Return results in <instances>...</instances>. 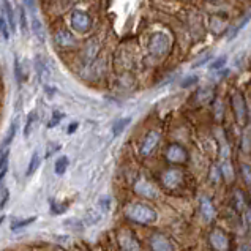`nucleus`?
I'll use <instances>...</instances> for the list:
<instances>
[{
  "label": "nucleus",
  "instance_id": "nucleus-1",
  "mask_svg": "<svg viewBox=\"0 0 251 251\" xmlns=\"http://www.w3.org/2000/svg\"><path fill=\"white\" fill-rule=\"evenodd\" d=\"M125 215L128 220L138 225H153L156 221V210L142 202L128 204L125 207Z\"/></svg>",
  "mask_w": 251,
  "mask_h": 251
},
{
  "label": "nucleus",
  "instance_id": "nucleus-2",
  "mask_svg": "<svg viewBox=\"0 0 251 251\" xmlns=\"http://www.w3.org/2000/svg\"><path fill=\"white\" fill-rule=\"evenodd\" d=\"M149 49L153 55H158V57L168 54L171 49V38L163 32H155L152 37H150Z\"/></svg>",
  "mask_w": 251,
  "mask_h": 251
},
{
  "label": "nucleus",
  "instance_id": "nucleus-3",
  "mask_svg": "<svg viewBox=\"0 0 251 251\" xmlns=\"http://www.w3.org/2000/svg\"><path fill=\"white\" fill-rule=\"evenodd\" d=\"M71 27H73V30L79 33L89 32V28L92 27V19L89 16V13L84 10L73 11V14H71Z\"/></svg>",
  "mask_w": 251,
  "mask_h": 251
},
{
  "label": "nucleus",
  "instance_id": "nucleus-4",
  "mask_svg": "<svg viewBox=\"0 0 251 251\" xmlns=\"http://www.w3.org/2000/svg\"><path fill=\"white\" fill-rule=\"evenodd\" d=\"M117 240H119V247L122 251H141V245L138 239H136L133 232L128 231V229H122L117 235Z\"/></svg>",
  "mask_w": 251,
  "mask_h": 251
},
{
  "label": "nucleus",
  "instance_id": "nucleus-5",
  "mask_svg": "<svg viewBox=\"0 0 251 251\" xmlns=\"http://www.w3.org/2000/svg\"><path fill=\"white\" fill-rule=\"evenodd\" d=\"M134 191L142 198H149V199L158 198V190H156V186L144 177H141L139 180L134 183Z\"/></svg>",
  "mask_w": 251,
  "mask_h": 251
},
{
  "label": "nucleus",
  "instance_id": "nucleus-6",
  "mask_svg": "<svg viewBox=\"0 0 251 251\" xmlns=\"http://www.w3.org/2000/svg\"><path fill=\"white\" fill-rule=\"evenodd\" d=\"M209 242L215 251H229V239L226 232L221 231V229H213L210 232Z\"/></svg>",
  "mask_w": 251,
  "mask_h": 251
},
{
  "label": "nucleus",
  "instance_id": "nucleus-7",
  "mask_svg": "<svg viewBox=\"0 0 251 251\" xmlns=\"http://www.w3.org/2000/svg\"><path fill=\"white\" fill-rule=\"evenodd\" d=\"M54 40H55V45L62 49H71L77 45L75 35L71 33L68 28H59L54 35Z\"/></svg>",
  "mask_w": 251,
  "mask_h": 251
},
{
  "label": "nucleus",
  "instance_id": "nucleus-8",
  "mask_svg": "<svg viewBox=\"0 0 251 251\" xmlns=\"http://www.w3.org/2000/svg\"><path fill=\"white\" fill-rule=\"evenodd\" d=\"M232 107H234V114L235 119H237L239 124H245L247 120V106H245V100H243V95L239 92H235L232 95Z\"/></svg>",
  "mask_w": 251,
  "mask_h": 251
},
{
  "label": "nucleus",
  "instance_id": "nucleus-9",
  "mask_svg": "<svg viewBox=\"0 0 251 251\" xmlns=\"http://www.w3.org/2000/svg\"><path fill=\"white\" fill-rule=\"evenodd\" d=\"M188 153L180 144H171L166 150V160L169 163H185Z\"/></svg>",
  "mask_w": 251,
  "mask_h": 251
},
{
  "label": "nucleus",
  "instance_id": "nucleus-10",
  "mask_svg": "<svg viewBox=\"0 0 251 251\" xmlns=\"http://www.w3.org/2000/svg\"><path fill=\"white\" fill-rule=\"evenodd\" d=\"M158 142H160V133L156 130H152L144 138V142H142V146H141V155L149 156L156 149Z\"/></svg>",
  "mask_w": 251,
  "mask_h": 251
},
{
  "label": "nucleus",
  "instance_id": "nucleus-11",
  "mask_svg": "<svg viewBox=\"0 0 251 251\" xmlns=\"http://www.w3.org/2000/svg\"><path fill=\"white\" fill-rule=\"evenodd\" d=\"M150 250L152 251H174V247L169 242V239L163 234H155L150 239Z\"/></svg>",
  "mask_w": 251,
  "mask_h": 251
},
{
  "label": "nucleus",
  "instance_id": "nucleus-12",
  "mask_svg": "<svg viewBox=\"0 0 251 251\" xmlns=\"http://www.w3.org/2000/svg\"><path fill=\"white\" fill-rule=\"evenodd\" d=\"M163 183L168 188H176L182 183V172L178 169H169L163 174Z\"/></svg>",
  "mask_w": 251,
  "mask_h": 251
},
{
  "label": "nucleus",
  "instance_id": "nucleus-13",
  "mask_svg": "<svg viewBox=\"0 0 251 251\" xmlns=\"http://www.w3.org/2000/svg\"><path fill=\"white\" fill-rule=\"evenodd\" d=\"M3 2V14L2 16L5 18L6 24H8L10 32H16V19H14V8L10 0H2Z\"/></svg>",
  "mask_w": 251,
  "mask_h": 251
},
{
  "label": "nucleus",
  "instance_id": "nucleus-14",
  "mask_svg": "<svg viewBox=\"0 0 251 251\" xmlns=\"http://www.w3.org/2000/svg\"><path fill=\"white\" fill-rule=\"evenodd\" d=\"M201 213H202V217L205 221H212L215 218V215H217V210H215V205L210 201V198H201Z\"/></svg>",
  "mask_w": 251,
  "mask_h": 251
},
{
  "label": "nucleus",
  "instance_id": "nucleus-15",
  "mask_svg": "<svg viewBox=\"0 0 251 251\" xmlns=\"http://www.w3.org/2000/svg\"><path fill=\"white\" fill-rule=\"evenodd\" d=\"M30 28H32V33L37 37V40L40 43H45L46 35H45V28H43V23L40 21L38 14H32L30 16Z\"/></svg>",
  "mask_w": 251,
  "mask_h": 251
},
{
  "label": "nucleus",
  "instance_id": "nucleus-16",
  "mask_svg": "<svg viewBox=\"0 0 251 251\" xmlns=\"http://www.w3.org/2000/svg\"><path fill=\"white\" fill-rule=\"evenodd\" d=\"M33 63H35V70H37V75L41 81H46L48 76H49V68H48V63L46 60L43 59L41 55H37L33 59Z\"/></svg>",
  "mask_w": 251,
  "mask_h": 251
},
{
  "label": "nucleus",
  "instance_id": "nucleus-17",
  "mask_svg": "<svg viewBox=\"0 0 251 251\" xmlns=\"http://www.w3.org/2000/svg\"><path fill=\"white\" fill-rule=\"evenodd\" d=\"M18 126H19V119H14V120L11 122L10 128H8V131H6V136H5V139H3V142H2V147H0V150H3V149H10V144L13 142L14 136H16Z\"/></svg>",
  "mask_w": 251,
  "mask_h": 251
},
{
  "label": "nucleus",
  "instance_id": "nucleus-18",
  "mask_svg": "<svg viewBox=\"0 0 251 251\" xmlns=\"http://www.w3.org/2000/svg\"><path fill=\"white\" fill-rule=\"evenodd\" d=\"M14 73H16V79H18L19 84L24 82L28 77V71L24 68V63L21 62V59H19L18 55L14 57Z\"/></svg>",
  "mask_w": 251,
  "mask_h": 251
},
{
  "label": "nucleus",
  "instance_id": "nucleus-19",
  "mask_svg": "<svg viewBox=\"0 0 251 251\" xmlns=\"http://www.w3.org/2000/svg\"><path fill=\"white\" fill-rule=\"evenodd\" d=\"M234 207H235V210L243 213L247 210V199H245V195H243V191L242 190H235L234 191Z\"/></svg>",
  "mask_w": 251,
  "mask_h": 251
},
{
  "label": "nucleus",
  "instance_id": "nucleus-20",
  "mask_svg": "<svg viewBox=\"0 0 251 251\" xmlns=\"http://www.w3.org/2000/svg\"><path fill=\"white\" fill-rule=\"evenodd\" d=\"M40 163H41V158H40V152L38 150H35L32 153V158L28 161V166H27V176H32L35 171L40 168Z\"/></svg>",
  "mask_w": 251,
  "mask_h": 251
},
{
  "label": "nucleus",
  "instance_id": "nucleus-21",
  "mask_svg": "<svg viewBox=\"0 0 251 251\" xmlns=\"http://www.w3.org/2000/svg\"><path fill=\"white\" fill-rule=\"evenodd\" d=\"M68 158L67 156H60L59 160L55 161V164H54V171H55V174L57 176H62V174H65V171H67V168H68Z\"/></svg>",
  "mask_w": 251,
  "mask_h": 251
},
{
  "label": "nucleus",
  "instance_id": "nucleus-22",
  "mask_svg": "<svg viewBox=\"0 0 251 251\" xmlns=\"http://www.w3.org/2000/svg\"><path fill=\"white\" fill-rule=\"evenodd\" d=\"M33 221H37V217H28V218H23V220H18V221H13L11 223V231H18L21 227H25L28 225H32Z\"/></svg>",
  "mask_w": 251,
  "mask_h": 251
},
{
  "label": "nucleus",
  "instance_id": "nucleus-23",
  "mask_svg": "<svg viewBox=\"0 0 251 251\" xmlns=\"http://www.w3.org/2000/svg\"><path fill=\"white\" fill-rule=\"evenodd\" d=\"M131 122V119L130 117H125V119H120V120H117L116 122V125H114V128H112V133H114V136H119V134H122V131L125 130V126L130 124Z\"/></svg>",
  "mask_w": 251,
  "mask_h": 251
},
{
  "label": "nucleus",
  "instance_id": "nucleus-24",
  "mask_svg": "<svg viewBox=\"0 0 251 251\" xmlns=\"http://www.w3.org/2000/svg\"><path fill=\"white\" fill-rule=\"evenodd\" d=\"M220 172L227 178V180H232L234 174H232V166H231V163H227V161L225 160V161H223V166H221V169H220Z\"/></svg>",
  "mask_w": 251,
  "mask_h": 251
},
{
  "label": "nucleus",
  "instance_id": "nucleus-25",
  "mask_svg": "<svg viewBox=\"0 0 251 251\" xmlns=\"http://www.w3.org/2000/svg\"><path fill=\"white\" fill-rule=\"evenodd\" d=\"M0 35H2L3 40H10V28L3 16H0Z\"/></svg>",
  "mask_w": 251,
  "mask_h": 251
},
{
  "label": "nucleus",
  "instance_id": "nucleus-26",
  "mask_svg": "<svg viewBox=\"0 0 251 251\" xmlns=\"http://www.w3.org/2000/svg\"><path fill=\"white\" fill-rule=\"evenodd\" d=\"M19 24H21V32L23 33H27L28 30V24H27V14H25V10L21 8L19 10Z\"/></svg>",
  "mask_w": 251,
  "mask_h": 251
},
{
  "label": "nucleus",
  "instance_id": "nucleus-27",
  "mask_svg": "<svg viewBox=\"0 0 251 251\" xmlns=\"http://www.w3.org/2000/svg\"><path fill=\"white\" fill-rule=\"evenodd\" d=\"M33 124H35V111L28 114V117H27V124H25V128H24V136H25V138L30 136Z\"/></svg>",
  "mask_w": 251,
  "mask_h": 251
},
{
  "label": "nucleus",
  "instance_id": "nucleus-28",
  "mask_svg": "<svg viewBox=\"0 0 251 251\" xmlns=\"http://www.w3.org/2000/svg\"><path fill=\"white\" fill-rule=\"evenodd\" d=\"M24 6L25 8L24 10H27V13L30 14H38L37 13V2H35V0H24Z\"/></svg>",
  "mask_w": 251,
  "mask_h": 251
},
{
  "label": "nucleus",
  "instance_id": "nucleus-29",
  "mask_svg": "<svg viewBox=\"0 0 251 251\" xmlns=\"http://www.w3.org/2000/svg\"><path fill=\"white\" fill-rule=\"evenodd\" d=\"M225 63H226V57H225V55H223V57H218V59L215 60V62L212 63V65H210V68H212V70H221V68L225 67Z\"/></svg>",
  "mask_w": 251,
  "mask_h": 251
},
{
  "label": "nucleus",
  "instance_id": "nucleus-30",
  "mask_svg": "<svg viewBox=\"0 0 251 251\" xmlns=\"http://www.w3.org/2000/svg\"><path fill=\"white\" fill-rule=\"evenodd\" d=\"M242 172H243V177H245V183L250 185L251 183V172H250V164H242Z\"/></svg>",
  "mask_w": 251,
  "mask_h": 251
},
{
  "label": "nucleus",
  "instance_id": "nucleus-31",
  "mask_svg": "<svg viewBox=\"0 0 251 251\" xmlns=\"http://www.w3.org/2000/svg\"><path fill=\"white\" fill-rule=\"evenodd\" d=\"M63 119V114H60V112H54V117L51 119V122H49V128H54V126H57L59 125V122Z\"/></svg>",
  "mask_w": 251,
  "mask_h": 251
},
{
  "label": "nucleus",
  "instance_id": "nucleus-32",
  "mask_svg": "<svg viewBox=\"0 0 251 251\" xmlns=\"http://www.w3.org/2000/svg\"><path fill=\"white\" fill-rule=\"evenodd\" d=\"M98 204H100V207H101V212L103 213H106L107 210H109V198H106V196L103 198L101 196V199H100Z\"/></svg>",
  "mask_w": 251,
  "mask_h": 251
},
{
  "label": "nucleus",
  "instance_id": "nucleus-33",
  "mask_svg": "<svg viewBox=\"0 0 251 251\" xmlns=\"http://www.w3.org/2000/svg\"><path fill=\"white\" fill-rule=\"evenodd\" d=\"M98 220H100V213H95L93 210H90V212L87 213V221H89L87 225H95Z\"/></svg>",
  "mask_w": 251,
  "mask_h": 251
},
{
  "label": "nucleus",
  "instance_id": "nucleus-34",
  "mask_svg": "<svg viewBox=\"0 0 251 251\" xmlns=\"http://www.w3.org/2000/svg\"><path fill=\"white\" fill-rule=\"evenodd\" d=\"M65 212V205H57V204H52L51 205V213L54 215H60Z\"/></svg>",
  "mask_w": 251,
  "mask_h": 251
},
{
  "label": "nucleus",
  "instance_id": "nucleus-35",
  "mask_svg": "<svg viewBox=\"0 0 251 251\" xmlns=\"http://www.w3.org/2000/svg\"><path fill=\"white\" fill-rule=\"evenodd\" d=\"M8 198H10V191H8V190H5V191H3V199H0V209H3V207H5V204H6V201H8Z\"/></svg>",
  "mask_w": 251,
  "mask_h": 251
},
{
  "label": "nucleus",
  "instance_id": "nucleus-36",
  "mask_svg": "<svg viewBox=\"0 0 251 251\" xmlns=\"http://www.w3.org/2000/svg\"><path fill=\"white\" fill-rule=\"evenodd\" d=\"M220 174H221V172H220V168H213V169H212V180H213V182H218V180H220Z\"/></svg>",
  "mask_w": 251,
  "mask_h": 251
},
{
  "label": "nucleus",
  "instance_id": "nucleus-37",
  "mask_svg": "<svg viewBox=\"0 0 251 251\" xmlns=\"http://www.w3.org/2000/svg\"><path fill=\"white\" fill-rule=\"evenodd\" d=\"M186 79H188V81H185V82L182 84L183 87H188L190 84H195V82L198 81V77H196V76H191V77H186Z\"/></svg>",
  "mask_w": 251,
  "mask_h": 251
},
{
  "label": "nucleus",
  "instance_id": "nucleus-38",
  "mask_svg": "<svg viewBox=\"0 0 251 251\" xmlns=\"http://www.w3.org/2000/svg\"><path fill=\"white\" fill-rule=\"evenodd\" d=\"M76 128H77V122H75V124H71L68 126V134H73L76 131Z\"/></svg>",
  "mask_w": 251,
  "mask_h": 251
},
{
  "label": "nucleus",
  "instance_id": "nucleus-39",
  "mask_svg": "<svg viewBox=\"0 0 251 251\" xmlns=\"http://www.w3.org/2000/svg\"><path fill=\"white\" fill-rule=\"evenodd\" d=\"M3 220H5V217H3V215H2V217H0V225L3 223Z\"/></svg>",
  "mask_w": 251,
  "mask_h": 251
}]
</instances>
